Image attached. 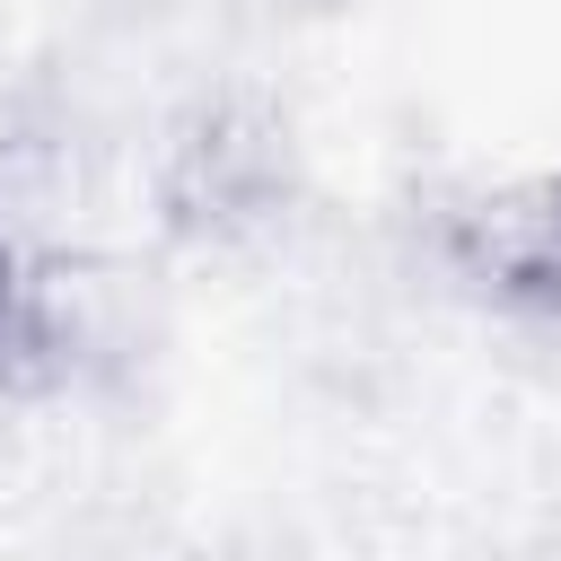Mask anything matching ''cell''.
Instances as JSON below:
<instances>
[{"label": "cell", "mask_w": 561, "mask_h": 561, "mask_svg": "<svg viewBox=\"0 0 561 561\" xmlns=\"http://www.w3.org/2000/svg\"><path fill=\"white\" fill-rule=\"evenodd\" d=\"M307 193V167H298V131L272 96L254 88H210L193 96L158 158H149V210H158V237L184 245V254H245L263 237L289 228Z\"/></svg>", "instance_id": "obj_1"}, {"label": "cell", "mask_w": 561, "mask_h": 561, "mask_svg": "<svg viewBox=\"0 0 561 561\" xmlns=\"http://www.w3.org/2000/svg\"><path fill=\"white\" fill-rule=\"evenodd\" d=\"M438 254H447V280L473 289L491 316L561 342V167L473 193L447 219Z\"/></svg>", "instance_id": "obj_2"}, {"label": "cell", "mask_w": 561, "mask_h": 561, "mask_svg": "<svg viewBox=\"0 0 561 561\" xmlns=\"http://www.w3.org/2000/svg\"><path fill=\"white\" fill-rule=\"evenodd\" d=\"M88 368H96L88 280L61 254H35L18 228H0V421L70 394Z\"/></svg>", "instance_id": "obj_3"}]
</instances>
